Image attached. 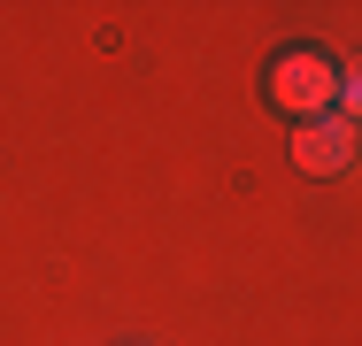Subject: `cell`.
<instances>
[{
  "label": "cell",
  "mask_w": 362,
  "mask_h": 346,
  "mask_svg": "<svg viewBox=\"0 0 362 346\" xmlns=\"http://www.w3.org/2000/svg\"><path fill=\"white\" fill-rule=\"evenodd\" d=\"M339 85H347V69L324 47H293V54L270 62V108H286L293 124H324L339 108Z\"/></svg>",
  "instance_id": "6da1fadb"
},
{
  "label": "cell",
  "mask_w": 362,
  "mask_h": 346,
  "mask_svg": "<svg viewBox=\"0 0 362 346\" xmlns=\"http://www.w3.org/2000/svg\"><path fill=\"white\" fill-rule=\"evenodd\" d=\"M347 154H355V124L347 116H324V124H300L293 131V169H308V177L347 169Z\"/></svg>",
  "instance_id": "7a4b0ae2"
}]
</instances>
